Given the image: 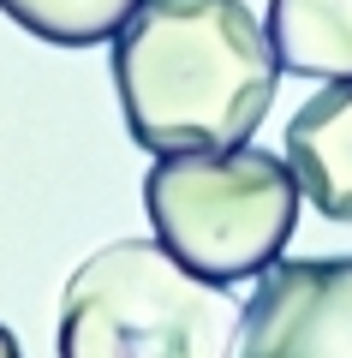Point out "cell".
I'll list each match as a JSON object with an SVG mask.
<instances>
[{
    "label": "cell",
    "mask_w": 352,
    "mask_h": 358,
    "mask_svg": "<svg viewBox=\"0 0 352 358\" xmlns=\"http://www.w3.org/2000/svg\"><path fill=\"white\" fill-rule=\"evenodd\" d=\"M275 78L281 60L245 0H143L113 36L120 114L155 155L251 143Z\"/></svg>",
    "instance_id": "cell-1"
},
{
    "label": "cell",
    "mask_w": 352,
    "mask_h": 358,
    "mask_svg": "<svg viewBox=\"0 0 352 358\" xmlns=\"http://www.w3.org/2000/svg\"><path fill=\"white\" fill-rule=\"evenodd\" d=\"M245 310L162 239H113L60 293V358H239Z\"/></svg>",
    "instance_id": "cell-2"
},
{
    "label": "cell",
    "mask_w": 352,
    "mask_h": 358,
    "mask_svg": "<svg viewBox=\"0 0 352 358\" xmlns=\"http://www.w3.org/2000/svg\"><path fill=\"white\" fill-rule=\"evenodd\" d=\"M299 173L275 150H191L155 155L143 173L150 227L203 281H257L281 263L299 227Z\"/></svg>",
    "instance_id": "cell-3"
},
{
    "label": "cell",
    "mask_w": 352,
    "mask_h": 358,
    "mask_svg": "<svg viewBox=\"0 0 352 358\" xmlns=\"http://www.w3.org/2000/svg\"><path fill=\"white\" fill-rule=\"evenodd\" d=\"M239 358H352V257H293L257 275Z\"/></svg>",
    "instance_id": "cell-4"
},
{
    "label": "cell",
    "mask_w": 352,
    "mask_h": 358,
    "mask_svg": "<svg viewBox=\"0 0 352 358\" xmlns=\"http://www.w3.org/2000/svg\"><path fill=\"white\" fill-rule=\"evenodd\" d=\"M287 162L316 215L352 227V84H328L287 120Z\"/></svg>",
    "instance_id": "cell-5"
},
{
    "label": "cell",
    "mask_w": 352,
    "mask_h": 358,
    "mask_svg": "<svg viewBox=\"0 0 352 358\" xmlns=\"http://www.w3.org/2000/svg\"><path fill=\"white\" fill-rule=\"evenodd\" d=\"M263 30L281 72L352 84V0H269Z\"/></svg>",
    "instance_id": "cell-6"
},
{
    "label": "cell",
    "mask_w": 352,
    "mask_h": 358,
    "mask_svg": "<svg viewBox=\"0 0 352 358\" xmlns=\"http://www.w3.org/2000/svg\"><path fill=\"white\" fill-rule=\"evenodd\" d=\"M143 0H0V13L18 30L54 42V48H96L126 30Z\"/></svg>",
    "instance_id": "cell-7"
},
{
    "label": "cell",
    "mask_w": 352,
    "mask_h": 358,
    "mask_svg": "<svg viewBox=\"0 0 352 358\" xmlns=\"http://www.w3.org/2000/svg\"><path fill=\"white\" fill-rule=\"evenodd\" d=\"M0 358H24V352H18V334H13V329H0Z\"/></svg>",
    "instance_id": "cell-8"
}]
</instances>
